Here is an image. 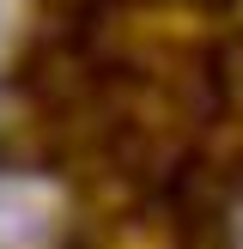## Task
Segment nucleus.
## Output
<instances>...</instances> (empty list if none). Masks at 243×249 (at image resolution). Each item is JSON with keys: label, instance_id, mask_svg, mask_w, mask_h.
I'll list each match as a JSON object with an SVG mask.
<instances>
[{"label": "nucleus", "instance_id": "obj_3", "mask_svg": "<svg viewBox=\"0 0 243 249\" xmlns=\"http://www.w3.org/2000/svg\"><path fill=\"white\" fill-rule=\"evenodd\" d=\"M237 249H243V207H237Z\"/></svg>", "mask_w": 243, "mask_h": 249}, {"label": "nucleus", "instance_id": "obj_2", "mask_svg": "<svg viewBox=\"0 0 243 249\" xmlns=\"http://www.w3.org/2000/svg\"><path fill=\"white\" fill-rule=\"evenodd\" d=\"M6 24H12V0H0V43H6Z\"/></svg>", "mask_w": 243, "mask_h": 249}, {"label": "nucleus", "instance_id": "obj_1", "mask_svg": "<svg viewBox=\"0 0 243 249\" xmlns=\"http://www.w3.org/2000/svg\"><path fill=\"white\" fill-rule=\"evenodd\" d=\"M61 225V195L43 177H0V249H49Z\"/></svg>", "mask_w": 243, "mask_h": 249}]
</instances>
